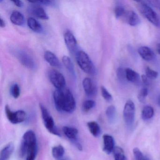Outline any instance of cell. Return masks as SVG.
<instances>
[{"instance_id":"obj_1","label":"cell","mask_w":160,"mask_h":160,"mask_svg":"<svg viewBox=\"0 0 160 160\" xmlns=\"http://www.w3.org/2000/svg\"><path fill=\"white\" fill-rule=\"evenodd\" d=\"M56 109L61 112L72 113L75 110L76 102L72 92L69 89H57L53 94Z\"/></svg>"},{"instance_id":"obj_2","label":"cell","mask_w":160,"mask_h":160,"mask_svg":"<svg viewBox=\"0 0 160 160\" xmlns=\"http://www.w3.org/2000/svg\"><path fill=\"white\" fill-rule=\"evenodd\" d=\"M37 148V138L32 130H29L24 133L19 149V155L25 157L31 150Z\"/></svg>"},{"instance_id":"obj_3","label":"cell","mask_w":160,"mask_h":160,"mask_svg":"<svg viewBox=\"0 0 160 160\" xmlns=\"http://www.w3.org/2000/svg\"><path fill=\"white\" fill-rule=\"evenodd\" d=\"M77 62L81 70L85 73L91 75H95L96 69L88 55L82 50L76 53Z\"/></svg>"},{"instance_id":"obj_4","label":"cell","mask_w":160,"mask_h":160,"mask_svg":"<svg viewBox=\"0 0 160 160\" xmlns=\"http://www.w3.org/2000/svg\"><path fill=\"white\" fill-rule=\"evenodd\" d=\"M40 108L41 111V114H42V118L44 124L46 129L51 133L58 136L60 137V133L58 131L55 125L54 119L50 115L48 110L42 104H40Z\"/></svg>"},{"instance_id":"obj_5","label":"cell","mask_w":160,"mask_h":160,"mask_svg":"<svg viewBox=\"0 0 160 160\" xmlns=\"http://www.w3.org/2000/svg\"><path fill=\"white\" fill-rule=\"evenodd\" d=\"M139 9L141 13L152 25L156 27H160V21L158 15L150 6L145 2H140Z\"/></svg>"},{"instance_id":"obj_6","label":"cell","mask_w":160,"mask_h":160,"mask_svg":"<svg viewBox=\"0 0 160 160\" xmlns=\"http://www.w3.org/2000/svg\"><path fill=\"white\" fill-rule=\"evenodd\" d=\"M5 111L7 119L13 124L21 123L27 118V114L24 110H19L14 112L8 105L5 106Z\"/></svg>"},{"instance_id":"obj_7","label":"cell","mask_w":160,"mask_h":160,"mask_svg":"<svg viewBox=\"0 0 160 160\" xmlns=\"http://www.w3.org/2000/svg\"><path fill=\"white\" fill-rule=\"evenodd\" d=\"M14 54L20 63L26 68L31 70L36 68V63L33 58L26 51L19 49L16 50Z\"/></svg>"},{"instance_id":"obj_8","label":"cell","mask_w":160,"mask_h":160,"mask_svg":"<svg viewBox=\"0 0 160 160\" xmlns=\"http://www.w3.org/2000/svg\"><path fill=\"white\" fill-rule=\"evenodd\" d=\"M135 115V106L134 103L129 100L125 103L123 108V116L124 122L128 126L133 124Z\"/></svg>"},{"instance_id":"obj_9","label":"cell","mask_w":160,"mask_h":160,"mask_svg":"<svg viewBox=\"0 0 160 160\" xmlns=\"http://www.w3.org/2000/svg\"><path fill=\"white\" fill-rule=\"evenodd\" d=\"M49 80L57 89L64 88L66 86V80L63 75L56 70H52L48 74Z\"/></svg>"},{"instance_id":"obj_10","label":"cell","mask_w":160,"mask_h":160,"mask_svg":"<svg viewBox=\"0 0 160 160\" xmlns=\"http://www.w3.org/2000/svg\"><path fill=\"white\" fill-rule=\"evenodd\" d=\"M28 2L32 3L28 7V12L31 14L43 20H48L49 19L46 12L42 7L40 6V4L34 3L32 1Z\"/></svg>"},{"instance_id":"obj_11","label":"cell","mask_w":160,"mask_h":160,"mask_svg":"<svg viewBox=\"0 0 160 160\" xmlns=\"http://www.w3.org/2000/svg\"><path fill=\"white\" fill-rule=\"evenodd\" d=\"M64 39L67 48L71 53H74L78 48L76 39L72 32L67 30L64 34Z\"/></svg>"},{"instance_id":"obj_12","label":"cell","mask_w":160,"mask_h":160,"mask_svg":"<svg viewBox=\"0 0 160 160\" xmlns=\"http://www.w3.org/2000/svg\"><path fill=\"white\" fill-rule=\"evenodd\" d=\"M82 84L85 93L88 96H93L97 94V87L92 79L86 78L83 80Z\"/></svg>"},{"instance_id":"obj_13","label":"cell","mask_w":160,"mask_h":160,"mask_svg":"<svg viewBox=\"0 0 160 160\" xmlns=\"http://www.w3.org/2000/svg\"><path fill=\"white\" fill-rule=\"evenodd\" d=\"M103 150L108 154L113 152L115 148V141L113 137L108 134H104L103 136Z\"/></svg>"},{"instance_id":"obj_14","label":"cell","mask_w":160,"mask_h":160,"mask_svg":"<svg viewBox=\"0 0 160 160\" xmlns=\"http://www.w3.org/2000/svg\"><path fill=\"white\" fill-rule=\"evenodd\" d=\"M138 53L142 59L146 61H151L155 58V55L153 51L148 47L142 46L139 48Z\"/></svg>"},{"instance_id":"obj_15","label":"cell","mask_w":160,"mask_h":160,"mask_svg":"<svg viewBox=\"0 0 160 160\" xmlns=\"http://www.w3.org/2000/svg\"><path fill=\"white\" fill-rule=\"evenodd\" d=\"M44 58L45 60L52 67L57 68L61 67V64L59 60L53 52L48 50L45 51L44 54Z\"/></svg>"},{"instance_id":"obj_16","label":"cell","mask_w":160,"mask_h":160,"mask_svg":"<svg viewBox=\"0 0 160 160\" xmlns=\"http://www.w3.org/2000/svg\"><path fill=\"white\" fill-rule=\"evenodd\" d=\"M124 15L127 23L130 26L135 27L139 25L141 22L139 16L133 11H129L125 13Z\"/></svg>"},{"instance_id":"obj_17","label":"cell","mask_w":160,"mask_h":160,"mask_svg":"<svg viewBox=\"0 0 160 160\" xmlns=\"http://www.w3.org/2000/svg\"><path fill=\"white\" fill-rule=\"evenodd\" d=\"M14 146L12 142L8 143L1 152L0 160H8L13 152Z\"/></svg>"},{"instance_id":"obj_18","label":"cell","mask_w":160,"mask_h":160,"mask_svg":"<svg viewBox=\"0 0 160 160\" xmlns=\"http://www.w3.org/2000/svg\"><path fill=\"white\" fill-rule=\"evenodd\" d=\"M10 20L13 24L18 26H23L25 21L24 15L18 11H14L12 12Z\"/></svg>"},{"instance_id":"obj_19","label":"cell","mask_w":160,"mask_h":160,"mask_svg":"<svg viewBox=\"0 0 160 160\" xmlns=\"http://www.w3.org/2000/svg\"><path fill=\"white\" fill-rule=\"evenodd\" d=\"M62 132L66 137L72 141L77 139L78 130L74 127L64 126L62 128Z\"/></svg>"},{"instance_id":"obj_20","label":"cell","mask_w":160,"mask_h":160,"mask_svg":"<svg viewBox=\"0 0 160 160\" xmlns=\"http://www.w3.org/2000/svg\"><path fill=\"white\" fill-rule=\"evenodd\" d=\"M126 79L134 84H138L140 81V77L139 74L130 68H126Z\"/></svg>"},{"instance_id":"obj_21","label":"cell","mask_w":160,"mask_h":160,"mask_svg":"<svg viewBox=\"0 0 160 160\" xmlns=\"http://www.w3.org/2000/svg\"><path fill=\"white\" fill-rule=\"evenodd\" d=\"M28 25L29 28L34 32L37 33H42L43 29L42 26L33 18H29L28 20Z\"/></svg>"},{"instance_id":"obj_22","label":"cell","mask_w":160,"mask_h":160,"mask_svg":"<svg viewBox=\"0 0 160 160\" xmlns=\"http://www.w3.org/2000/svg\"><path fill=\"white\" fill-rule=\"evenodd\" d=\"M88 128L93 136L98 137L101 132V128L98 123L95 121L89 122L87 123Z\"/></svg>"},{"instance_id":"obj_23","label":"cell","mask_w":160,"mask_h":160,"mask_svg":"<svg viewBox=\"0 0 160 160\" xmlns=\"http://www.w3.org/2000/svg\"><path fill=\"white\" fill-rule=\"evenodd\" d=\"M62 62L64 66L66 67L69 72L73 76H75V71L74 66L71 60V58L68 56H63L62 58Z\"/></svg>"},{"instance_id":"obj_24","label":"cell","mask_w":160,"mask_h":160,"mask_svg":"<svg viewBox=\"0 0 160 160\" xmlns=\"http://www.w3.org/2000/svg\"><path fill=\"white\" fill-rule=\"evenodd\" d=\"M154 110L150 106L147 105L144 107L141 113V118L144 120H148L153 117Z\"/></svg>"},{"instance_id":"obj_25","label":"cell","mask_w":160,"mask_h":160,"mask_svg":"<svg viewBox=\"0 0 160 160\" xmlns=\"http://www.w3.org/2000/svg\"><path fill=\"white\" fill-rule=\"evenodd\" d=\"M65 152L64 148L62 145L55 146L52 148V153L54 158L56 159H60L62 158Z\"/></svg>"},{"instance_id":"obj_26","label":"cell","mask_w":160,"mask_h":160,"mask_svg":"<svg viewBox=\"0 0 160 160\" xmlns=\"http://www.w3.org/2000/svg\"><path fill=\"white\" fill-rule=\"evenodd\" d=\"M115 160H126L124 151L120 147H115L113 151Z\"/></svg>"},{"instance_id":"obj_27","label":"cell","mask_w":160,"mask_h":160,"mask_svg":"<svg viewBox=\"0 0 160 160\" xmlns=\"http://www.w3.org/2000/svg\"><path fill=\"white\" fill-rule=\"evenodd\" d=\"M106 115L108 119L110 122H114L117 115L116 107L113 105L109 106L106 110Z\"/></svg>"},{"instance_id":"obj_28","label":"cell","mask_w":160,"mask_h":160,"mask_svg":"<svg viewBox=\"0 0 160 160\" xmlns=\"http://www.w3.org/2000/svg\"><path fill=\"white\" fill-rule=\"evenodd\" d=\"M95 106V102L92 100L85 101L82 104V109L85 112H88Z\"/></svg>"},{"instance_id":"obj_29","label":"cell","mask_w":160,"mask_h":160,"mask_svg":"<svg viewBox=\"0 0 160 160\" xmlns=\"http://www.w3.org/2000/svg\"><path fill=\"white\" fill-rule=\"evenodd\" d=\"M10 92H11V95L15 99H17L20 96V88H19V86L16 83L12 85L11 90H10Z\"/></svg>"},{"instance_id":"obj_30","label":"cell","mask_w":160,"mask_h":160,"mask_svg":"<svg viewBox=\"0 0 160 160\" xmlns=\"http://www.w3.org/2000/svg\"><path fill=\"white\" fill-rule=\"evenodd\" d=\"M148 94V90L147 88H143L140 90L138 95V99L140 102L144 103L146 100V97Z\"/></svg>"},{"instance_id":"obj_31","label":"cell","mask_w":160,"mask_h":160,"mask_svg":"<svg viewBox=\"0 0 160 160\" xmlns=\"http://www.w3.org/2000/svg\"><path fill=\"white\" fill-rule=\"evenodd\" d=\"M146 75L147 77L150 79H155L158 76V73L156 71H154L149 67H147L146 70Z\"/></svg>"},{"instance_id":"obj_32","label":"cell","mask_w":160,"mask_h":160,"mask_svg":"<svg viewBox=\"0 0 160 160\" xmlns=\"http://www.w3.org/2000/svg\"><path fill=\"white\" fill-rule=\"evenodd\" d=\"M117 76L118 79L121 81L123 82L126 79V71L125 69L119 67L117 70Z\"/></svg>"},{"instance_id":"obj_33","label":"cell","mask_w":160,"mask_h":160,"mask_svg":"<svg viewBox=\"0 0 160 160\" xmlns=\"http://www.w3.org/2000/svg\"><path fill=\"white\" fill-rule=\"evenodd\" d=\"M101 92H102V95L103 98L107 101V102H111L112 100V96L107 90L106 88L103 86L101 87Z\"/></svg>"},{"instance_id":"obj_34","label":"cell","mask_w":160,"mask_h":160,"mask_svg":"<svg viewBox=\"0 0 160 160\" xmlns=\"http://www.w3.org/2000/svg\"><path fill=\"white\" fill-rule=\"evenodd\" d=\"M133 153L136 160H144L145 158L141 151L138 148H134L133 150Z\"/></svg>"},{"instance_id":"obj_35","label":"cell","mask_w":160,"mask_h":160,"mask_svg":"<svg viewBox=\"0 0 160 160\" xmlns=\"http://www.w3.org/2000/svg\"><path fill=\"white\" fill-rule=\"evenodd\" d=\"M125 11L124 8L121 6H118L115 8V15L117 18H119L122 16L124 15Z\"/></svg>"},{"instance_id":"obj_36","label":"cell","mask_w":160,"mask_h":160,"mask_svg":"<svg viewBox=\"0 0 160 160\" xmlns=\"http://www.w3.org/2000/svg\"><path fill=\"white\" fill-rule=\"evenodd\" d=\"M37 149L30 151L27 155L26 160H35L37 155Z\"/></svg>"},{"instance_id":"obj_37","label":"cell","mask_w":160,"mask_h":160,"mask_svg":"<svg viewBox=\"0 0 160 160\" xmlns=\"http://www.w3.org/2000/svg\"><path fill=\"white\" fill-rule=\"evenodd\" d=\"M34 3H37L38 4H42V5H47V6H50L54 4V1H32Z\"/></svg>"},{"instance_id":"obj_38","label":"cell","mask_w":160,"mask_h":160,"mask_svg":"<svg viewBox=\"0 0 160 160\" xmlns=\"http://www.w3.org/2000/svg\"><path fill=\"white\" fill-rule=\"evenodd\" d=\"M141 79L144 84L146 86H148L150 84V79L147 77L146 75H142Z\"/></svg>"},{"instance_id":"obj_39","label":"cell","mask_w":160,"mask_h":160,"mask_svg":"<svg viewBox=\"0 0 160 160\" xmlns=\"http://www.w3.org/2000/svg\"><path fill=\"white\" fill-rule=\"evenodd\" d=\"M12 2H13L14 4L17 6V7H19V8H21V7L23 6V2H22L21 1H12Z\"/></svg>"},{"instance_id":"obj_40","label":"cell","mask_w":160,"mask_h":160,"mask_svg":"<svg viewBox=\"0 0 160 160\" xmlns=\"http://www.w3.org/2000/svg\"><path fill=\"white\" fill-rule=\"evenodd\" d=\"M0 26L2 28H5V26H6L5 21L2 18H0Z\"/></svg>"},{"instance_id":"obj_41","label":"cell","mask_w":160,"mask_h":160,"mask_svg":"<svg viewBox=\"0 0 160 160\" xmlns=\"http://www.w3.org/2000/svg\"><path fill=\"white\" fill-rule=\"evenodd\" d=\"M157 48L156 50H157V53L159 55H160V43L157 44V48Z\"/></svg>"},{"instance_id":"obj_42","label":"cell","mask_w":160,"mask_h":160,"mask_svg":"<svg viewBox=\"0 0 160 160\" xmlns=\"http://www.w3.org/2000/svg\"><path fill=\"white\" fill-rule=\"evenodd\" d=\"M158 105H159V106L160 107V97H159V98H158Z\"/></svg>"},{"instance_id":"obj_43","label":"cell","mask_w":160,"mask_h":160,"mask_svg":"<svg viewBox=\"0 0 160 160\" xmlns=\"http://www.w3.org/2000/svg\"><path fill=\"white\" fill-rule=\"evenodd\" d=\"M148 160V159H147V158H145V160Z\"/></svg>"},{"instance_id":"obj_44","label":"cell","mask_w":160,"mask_h":160,"mask_svg":"<svg viewBox=\"0 0 160 160\" xmlns=\"http://www.w3.org/2000/svg\"></svg>"}]
</instances>
